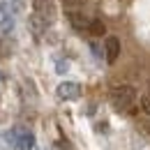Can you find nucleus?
<instances>
[{"label":"nucleus","mask_w":150,"mask_h":150,"mask_svg":"<svg viewBox=\"0 0 150 150\" xmlns=\"http://www.w3.org/2000/svg\"><path fill=\"white\" fill-rule=\"evenodd\" d=\"M2 139L16 150H35V134L28 127H12V129L2 132Z\"/></svg>","instance_id":"f257e3e1"},{"label":"nucleus","mask_w":150,"mask_h":150,"mask_svg":"<svg viewBox=\"0 0 150 150\" xmlns=\"http://www.w3.org/2000/svg\"><path fill=\"white\" fill-rule=\"evenodd\" d=\"M109 99H111V106L115 111H127L136 99V90L132 86H115L109 93Z\"/></svg>","instance_id":"f03ea898"},{"label":"nucleus","mask_w":150,"mask_h":150,"mask_svg":"<svg viewBox=\"0 0 150 150\" xmlns=\"http://www.w3.org/2000/svg\"><path fill=\"white\" fill-rule=\"evenodd\" d=\"M56 95H58V99H62V102L79 99V97H81V86H79L76 81H62L56 88Z\"/></svg>","instance_id":"7ed1b4c3"},{"label":"nucleus","mask_w":150,"mask_h":150,"mask_svg":"<svg viewBox=\"0 0 150 150\" xmlns=\"http://www.w3.org/2000/svg\"><path fill=\"white\" fill-rule=\"evenodd\" d=\"M14 7L9 2H0V33L2 35H9L14 30Z\"/></svg>","instance_id":"20e7f679"},{"label":"nucleus","mask_w":150,"mask_h":150,"mask_svg":"<svg viewBox=\"0 0 150 150\" xmlns=\"http://www.w3.org/2000/svg\"><path fill=\"white\" fill-rule=\"evenodd\" d=\"M118 56H120V39L118 37H106V42H104V58H106V62L113 65V62L118 60Z\"/></svg>","instance_id":"39448f33"},{"label":"nucleus","mask_w":150,"mask_h":150,"mask_svg":"<svg viewBox=\"0 0 150 150\" xmlns=\"http://www.w3.org/2000/svg\"><path fill=\"white\" fill-rule=\"evenodd\" d=\"M67 19H69V23L74 25L76 30H88V28H90V23H93L88 16H83L81 12H69V14H67Z\"/></svg>","instance_id":"423d86ee"},{"label":"nucleus","mask_w":150,"mask_h":150,"mask_svg":"<svg viewBox=\"0 0 150 150\" xmlns=\"http://www.w3.org/2000/svg\"><path fill=\"white\" fill-rule=\"evenodd\" d=\"M28 23H30V30H33L35 35H42V33L46 30V16L39 14V12H35V14L28 19Z\"/></svg>","instance_id":"0eeeda50"},{"label":"nucleus","mask_w":150,"mask_h":150,"mask_svg":"<svg viewBox=\"0 0 150 150\" xmlns=\"http://www.w3.org/2000/svg\"><path fill=\"white\" fill-rule=\"evenodd\" d=\"M88 30H90V33H93V35H104V33H106V25H104V23H102V21H93V23H90V28H88Z\"/></svg>","instance_id":"6e6552de"},{"label":"nucleus","mask_w":150,"mask_h":150,"mask_svg":"<svg viewBox=\"0 0 150 150\" xmlns=\"http://www.w3.org/2000/svg\"><path fill=\"white\" fill-rule=\"evenodd\" d=\"M67 69H69L67 60H56V72H58V74H65Z\"/></svg>","instance_id":"1a4fd4ad"},{"label":"nucleus","mask_w":150,"mask_h":150,"mask_svg":"<svg viewBox=\"0 0 150 150\" xmlns=\"http://www.w3.org/2000/svg\"><path fill=\"white\" fill-rule=\"evenodd\" d=\"M141 106H143V111L150 115V93H148V95H143V99H141Z\"/></svg>","instance_id":"9d476101"},{"label":"nucleus","mask_w":150,"mask_h":150,"mask_svg":"<svg viewBox=\"0 0 150 150\" xmlns=\"http://www.w3.org/2000/svg\"><path fill=\"white\" fill-rule=\"evenodd\" d=\"M9 5L14 7V12H21V9H23V0H9Z\"/></svg>","instance_id":"9b49d317"},{"label":"nucleus","mask_w":150,"mask_h":150,"mask_svg":"<svg viewBox=\"0 0 150 150\" xmlns=\"http://www.w3.org/2000/svg\"><path fill=\"white\" fill-rule=\"evenodd\" d=\"M65 2H67V5H79L81 0H65Z\"/></svg>","instance_id":"f8f14e48"},{"label":"nucleus","mask_w":150,"mask_h":150,"mask_svg":"<svg viewBox=\"0 0 150 150\" xmlns=\"http://www.w3.org/2000/svg\"><path fill=\"white\" fill-rule=\"evenodd\" d=\"M0 83H2V74H0Z\"/></svg>","instance_id":"ddd939ff"}]
</instances>
